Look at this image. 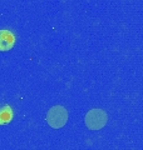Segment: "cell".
I'll return each mask as SVG.
<instances>
[{
  "instance_id": "7a4b0ae2",
  "label": "cell",
  "mask_w": 143,
  "mask_h": 150,
  "mask_svg": "<svg viewBox=\"0 0 143 150\" xmlns=\"http://www.w3.org/2000/svg\"><path fill=\"white\" fill-rule=\"evenodd\" d=\"M107 112L102 109H92L85 115V125L88 129L92 130H99L104 128V125L107 124Z\"/></svg>"
},
{
  "instance_id": "6da1fadb",
  "label": "cell",
  "mask_w": 143,
  "mask_h": 150,
  "mask_svg": "<svg viewBox=\"0 0 143 150\" xmlns=\"http://www.w3.org/2000/svg\"><path fill=\"white\" fill-rule=\"evenodd\" d=\"M68 121V111L64 106L55 105L50 108L46 114V123L53 129H60Z\"/></svg>"
},
{
  "instance_id": "277c9868",
  "label": "cell",
  "mask_w": 143,
  "mask_h": 150,
  "mask_svg": "<svg viewBox=\"0 0 143 150\" xmlns=\"http://www.w3.org/2000/svg\"><path fill=\"white\" fill-rule=\"evenodd\" d=\"M13 120V110L6 104H0V125H5Z\"/></svg>"
},
{
  "instance_id": "3957f363",
  "label": "cell",
  "mask_w": 143,
  "mask_h": 150,
  "mask_svg": "<svg viewBox=\"0 0 143 150\" xmlns=\"http://www.w3.org/2000/svg\"><path fill=\"white\" fill-rule=\"evenodd\" d=\"M15 44V36L10 30H0V51H9Z\"/></svg>"
}]
</instances>
